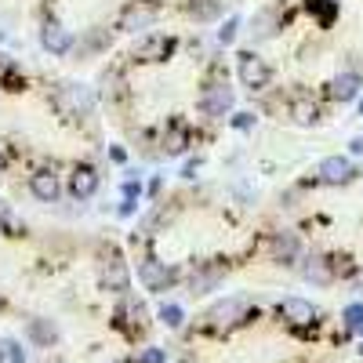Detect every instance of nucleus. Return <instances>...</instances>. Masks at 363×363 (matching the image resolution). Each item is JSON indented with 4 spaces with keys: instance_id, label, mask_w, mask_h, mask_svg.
<instances>
[{
    "instance_id": "nucleus-1",
    "label": "nucleus",
    "mask_w": 363,
    "mask_h": 363,
    "mask_svg": "<svg viewBox=\"0 0 363 363\" xmlns=\"http://www.w3.org/2000/svg\"><path fill=\"white\" fill-rule=\"evenodd\" d=\"M55 106L73 120H87L95 113V91L84 87V84H58L55 87Z\"/></svg>"
},
{
    "instance_id": "nucleus-2",
    "label": "nucleus",
    "mask_w": 363,
    "mask_h": 363,
    "mask_svg": "<svg viewBox=\"0 0 363 363\" xmlns=\"http://www.w3.org/2000/svg\"><path fill=\"white\" fill-rule=\"evenodd\" d=\"M233 102H236V95H233L229 80H207L203 91H200V99H196V109L203 116H211V120H218V116H225L233 109Z\"/></svg>"
},
{
    "instance_id": "nucleus-3",
    "label": "nucleus",
    "mask_w": 363,
    "mask_h": 363,
    "mask_svg": "<svg viewBox=\"0 0 363 363\" xmlns=\"http://www.w3.org/2000/svg\"><path fill=\"white\" fill-rule=\"evenodd\" d=\"M236 77H240V84L251 87V91H265L269 80H272V66L265 62L262 55L244 51V55H240V62H236Z\"/></svg>"
},
{
    "instance_id": "nucleus-4",
    "label": "nucleus",
    "mask_w": 363,
    "mask_h": 363,
    "mask_svg": "<svg viewBox=\"0 0 363 363\" xmlns=\"http://www.w3.org/2000/svg\"><path fill=\"white\" fill-rule=\"evenodd\" d=\"M174 48H178L174 37H167V33H149V37H142V40L135 44V58H138V62H167Z\"/></svg>"
},
{
    "instance_id": "nucleus-5",
    "label": "nucleus",
    "mask_w": 363,
    "mask_h": 363,
    "mask_svg": "<svg viewBox=\"0 0 363 363\" xmlns=\"http://www.w3.org/2000/svg\"><path fill=\"white\" fill-rule=\"evenodd\" d=\"M247 313H251L247 298H225V301H218V306L207 313V320L215 327H236L240 320H247Z\"/></svg>"
},
{
    "instance_id": "nucleus-6",
    "label": "nucleus",
    "mask_w": 363,
    "mask_h": 363,
    "mask_svg": "<svg viewBox=\"0 0 363 363\" xmlns=\"http://www.w3.org/2000/svg\"><path fill=\"white\" fill-rule=\"evenodd\" d=\"M316 174H320L323 186H345V182L356 178V167H352L349 157H323L320 167H316Z\"/></svg>"
},
{
    "instance_id": "nucleus-7",
    "label": "nucleus",
    "mask_w": 363,
    "mask_h": 363,
    "mask_svg": "<svg viewBox=\"0 0 363 363\" xmlns=\"http://www.w3.org/2000/svg\"><path fill=\"white\" fill-rule=\"evenodd\" d=\"M102 284H106L113 294H124L128 284H131L128 265H124V258H120L116 247H109V255H106V262H102Z\"/></svg>"
},
{
    "instance_id": "nucleus-8",
    "label": "nucleus",
    "mask_w": 363,
    "mask_h": 363,
    "mask_svg": "<svg viewBox=\"0 0 363 363\" xmlns=\"http://www.w3.org/2000/svg\"><path fill=\"white\" fill-rule=\"evenodd\" d=\"M40 48L48 51V55H69L73 48H77V40H73V33L66 26H58V22H44V29H40Z\"/></svg>"
},
{
    "instance_id": "nucleus-9",
    "label": "nucleus",
    "mask_w": 363,
    "mask_h": 363,
    "mask_svg": "<svg viewBox=\"0 0 363 363\" xmlns=\"http://www.w3.org/2000/svg\"><path fill=\"white\" fill-rule=\"evenodd\" d=\"M29 193H33L40 203H58V196H62V182H58L55 171H33L29 174Z\"/></svg>"
},
{
    "instance_id": "nucleus-10",
    "label": "nucleus",
    "mask_w": 363,
    "mask_h": 363,
    "mask_svg": "<svg viewBox=\"0 0 363 363\" xmlns=\"http://www.w3.org/2000/svg\"><path fill=\"white\" fill-rule=\"evenodd\" d=\"M280 316L287 320V323H294V327H309V323H316V306L313 301H306V298H284L280 301Z\"/></svg>"
},
{
    "instance_id": "nucleus-11",
    "label": "nucleus",
    "mask_w": 363,
    "mask_h": 363,
    "mask_svg": "<svg viewBox=\"0 0 363 363\" xmlns=\"http://www.w3.org/2000/svg\"><path fill=\"white\" fill-rule=\"evenodd\" d=\"M138 280L149 291H167V284L174 280V272L164 262H157V258H145V262H138Z\"/></svg>"
},
{
    "instance_id": "nucleus-12",
    "label": "nucleus",
    "mask_w": 363,
    "mask_h": 363,
    "mask_svg": "<svg viewBox=\"0 0 363 363\" xmlns=\"http://www.w3.org/2000/svg\"><path fill=\"white\" fill-rule=\"evenodd\" d=\"M280 29H284V11L280 8H262L251 18V37L255 40H269V37H277Z\"/></svg>"
},
{
    "instance_id": "nucleus-13",
    "label": "nucleus",
    "mask_w": 363,
    "mask_h": 363,
    "mask_svg": "<svg viewBox=\"0 0 363 363\" xmlns=\"http://www.w3.org/2000/svg\"><path fill=\"white\" fill-rule=\"evenodd\" d=\"M99 182H102V178H99L95 167H87V164L77 167V171L69 174V196H73V200H91V196L99 193Z\"/></svg>"
},
{
    "instance_id": "nucleus-14",
    "label": "nucleus",
    "mask_w": 363,
    "mask_h": 363,
    "mask_svg": "<svg viewBox=\"0 0 363 363\" xmlns=\"http://www.w3.org/2000/svg\"><path fill=\"white\" fill-rule=\"evenodd\" d=\"M298 255H301V240H298V233L284 229V233L272 236V258H277L280 265H294Z\"/></svg>"
},
{
    "instance_id": "nucleus-15",
    "label": "nucleus",
    "mask_w": 363,
    "mask_h": 363,
    "mask_svg": "<svg viewBox=\"0 0 363 363\" xmlns=\"http://www.w3.org/2000/svg\"><path fill=\"white\" fill-rule=\"evenodd\" d=\"M359 87H363L359 73H338L335 80H330V99H335V102H356Z\"/></svg>"
},
{
    "instance_id": "nucleus-16",
    "label": "nucleus",
    "mask_w": 363,
    "mask_h": 363,
    "mask_svg": "<svg viewBox=\"0 0 363 363\" xmlns=\"http://www.w3.org/2000/svg\"><path fill=\"white\" fill-rule=\"evenodd\" d=\"M301 277H306L309 284H330L335 280V269H330V262L323 258V255H309L306 262H301Z\"/></svg>"
},
{
    "instance_id": "nucleus-17",
    "label": "nucleus",
    "mask_w": 363,
    "mask_h": 363,
    "mask_svg": "<svg viewBox=\"0 0 363 363\" xmlns=\"http://www.w3.org/2000/svg\"><path fill=\"white\" fill-rule=\"evenodd\" d=\"M153 18H157V11H153V8H142L138 0H135V4H128L124 15H120V29H128V33H138V29H145Z\"/></svg>"
},
{
    "instance_id": "nucleus-18",
    "label": "nucleus",
    "mask_w": 363,
    "mask_h": 363,
    "mask_svg": "<svg viewBox=\"0 0 363 363\" xmlns=\"http://www.w3.org/2000/svg\"><path fill=\"white\" fill-rule=\"evenodd\" d=\"M320 116H323V109L313 102V99H294L291 102V120L298 128H313V124H320Z\"/></svg>"
},
{
    "instance_id": "nucleus-19",
    "label": "nucleus",
    "mask_w": 363,
    "mask_h": 363,
    "mask_svg": "<svg viewBox=\"0 0 363 363\" xmlns=\"http://www.w3.org/2000/svg\"><path fill=\"white\" fill-rule=\"evenodd\" d=\"M189 149V128L186 124H171L164 131V153L167 157H182Z\"/></svg>"
},
{
    "instance_id": "nucleus-20",
    "label": "nucleus",
    "mask_w": 363,
    "mask_h": 363,
    "mask_svg": "<svg viewBox=\"0 0 363 363\" xmlns=\"http://www.w3.org/2000/svg\"><path fill=\"white\" fill-rule=\"evenodd\" d=\"M309 15L327 29L330 22H335V15H338V0H309Z\"/></svg>"
},
{
    "instance_id": "nucleus-21",
    "label": "nucleus",
    "mask_w": 363,
    "mask_h": 363,
    "mask_svg": "<svg viewBox=\"0 0 363 363\" xmlns=\"http://www.w3.org/2000/svg\"><path fill=\"white\" fill-rule=\"evenodd\" d=\"M29 338H33L37 345H51L58 338V327L51 320H29Z\"/></svg>"
},
{
    "instance_id": "nucleus-22",
    "label": "nucleus",
    "mask_w": 363,
    "mask_h": 363,
    "mask_svg": "<svg viewBox=\"0 0 363 363\" xmlns=\"http://www.w3.org/2000/svg\"><path fill=\"white\" fill-rule=\"evenodd\" d=\"M218 280H222L218 269H215V272H200V277H193V291H196V294H207L211 287H218Z\"/></svg>"
},
{
    "instance_id": "nucleus-23",
    "label": "nucleus",
    "mask_w": 363,
    "mask_h": 363,
    "mask_svg": "<svg viewBox=\"0 0 363 363\" xmlns=\"http://www.w3.org/2000/svg\"><path fill=\"white\" fill-rule=\"evenodd\" d=\"M102 44H106V37H102V33H87V40H84V44H77L73 51L84 58V55H91V51H99Z\"/></svg>"
},
{
    "instance_id": "nucleus-24",
    "label": "nucleus",
    "mask_w": 363,
    "mask_h": 363,
    "mask_svg": "<svg viewBox=\"0 0 363 363\" xmlns=\"http://www.w3.org/2000/svg\"><path fill=\"white\" fill-rule=\"evenodd\" d=\"M236 29H240V18L233 15V18L218 29V44H233V40H236Z\"/></svg>"
},
{
    "instance_id": "nucleus-25",
    "label": "nucleus",
    "mask_w": 363,
    "mask_h": 363,
    "mask_svg": "<svg viewBox=\"0 0 363 363\" xmlns=\"http://www.w3.org/2000/svg\"><path fill=\"white\" fill-rule=\"evenodd\" d=\"M218 11H222V8L215 4V0H203V4H193V15H196V18H203V22H207V18H215Z\"/></svg>"
},
{
    "instance_id": "nucleus-26",
    "label": "nucleus",
    "mask_w": 363,
    "mask_h": 363,
    "mask_svg": "<svg viewBox=\"0 0 363 363\" xmlns=\"http://www.w3.org/2000/svg\"><path fill=\"white\" fill-rule=\"evenodd\" d=\"M160 320H164L167 327H182V309H178V306H164V309H160Z\"/></svg>"
},
{
    "instance_id": "nucleus-27",
    "label": "nucleus",
    "mask_w": 363,
    "mask_h": 363,
    "mask_svg": "<svg viewBox=\"0 0 363 363\" xmlns=\"http://www.w3.org/2000/svg\"><path fill=\"white\" fill-rule=\"evenodd\" d=\"M345 323H349L352 330H359V327H363V306H349V309H345Z\"/></svg>"
},
{
    "instance_id": "nucleus-28",
    "label": "nucleus",
    "mask_w": 363,
    "mask_h": 363,
    "mask_svg": "<svg viewBox=\"0 0 363 363\" xmlns=\"http://www.w3.org/2000/svg\"><path fill=\"white\" fill-rule=\"evenodd\" d=\"M233 128H236V131H251V128H255V113H236V116H233Z\"/></svg>"
},
{
    "instance_id": "nucleus-29",
    "label": "nucleus",
    "mask_w": 363,
    "mask_h": 363,
    "mask_svg": "<svg viewBox=\"0 0 363 363\" xmlns=\"http://www.w3.org/2000/svg\"><path fill=\"white\" fill-rule=\"evenodd\" d=\"M138 196H142V182L128 178V182H124V200H138Z\"/></svg>"
},
{
    "instance_id": "nucleus-30",
    "label": "nucleus",
    "mask_w": 363,
    "mask_h": 363,
    "mask_svg": "<svg viewBox=\"0 0 363 363\" xmlns=\"http://www.w3.org/2000/svg\"><path fill=\"white\" fill-rule=\"evenodd\" d=\"M4 349H8V359H11V363H26V352H22V349H18L15 342H8Z\"/></svg>"
},
{
    "instance_id": "nucleus-31",
    "label": "nucleus",
    "mask_w": 363,
    "mask_h": 363,
    "mask_svg": "<svg viewBox=\"0 0 363 363\" xmlns=\"http://www.w3.org/2000/svg\"><path fill=\"white\" fill-rule=\"evenodd\" d=\"M135 211H138V200H124V203H120V218H131Z\"/></svg>"
},
{
    "instance_id": "nucleus-32",
    "label": "nucleus",
    "mask_w": 363,
    "mask_h": 363,
    "mask_svg": "<svg viewBox=\"0 0 363 363\" xmlns=\"http://www.w3.org/2000/svg\"><path fill=\"white\" fill-rule=\"evenodd\" d=\"M109 160H116V164H124L128 157H124V149H116V145H113V149H109Z\"/></svg>"
},
{
    "instance_id": "nucleus-33",
    "label": "nucleus",
    "mask_w": 363,
    "mask_h": 363,
    "mask_svg": "<svg viewBox=\"0 0 363 363\" xmlns=\"http://www.w3.org/2000/svg\"><path fill=\"white\" fill-rule=\"evenodd\" d=\"M349 149H352L356 157H363V138H352V142H349Z\"/></svg>"
},
{
    "instance_id": "nucleus-34",
    "label": "nucleus",
    "mask_w": 363,
    "mask_h": 363,
    "mask_svg": "<svg viewBox=\"0 0 363 363\" xmlns=\"http://www.w3.org/2000/svg\"><path fill=\"white\" fill-rule=\"evenodd\" d=\"M4 167H8V157H4V149H0V174H4Z\"/></svg>"
},
{
    "instance_id": "nucleus-35",
    "label": "nucleus",
    "mask_w": 363,
    "mask_h": 363,
    "mask_svg": "<svg viewBox=\"0 0 363 363\" xmlns=\"http://www.w3.org/2000/svg\"><path fill=\"white\" fill-rule=\"evenodd\" d=\"M4 40H8V33H4V29H0V44H4Z\"/></svg>"
},
{
    "instance_id": "nucleus-36",
    "label": "nucleus",
    "mask_w": 363,
    "mask_h": 363,
    "mask_svg": "<svg viewBox=\"0 0 363 363\" xmlns=\"http://www.w3.org/2000/svg\"><path fill=\"white\" fill-rule=\"evenodd\" d=\"M359 113H363V99H359Z\"/></svg>"
},
{
    "instance_id": "nucleus-37",
    "label": "nucleus",
    "mask_w": 363,
    "mask_h": 363,
    "mask_svg": "<svg viewBox=\"0 0 363 363\" xmlns=\"http://www.w3.org/2000/svg\"><path fill=\"white\" fill-rule=\"evenodd\" d=\"M120 363H128V359H120Z\"/></svg>"
},
{
    "instance_id": "nucleus-38",
    "label": "nucleus",
    "mask_w": 363,
    "mask_h": 363,
    "mask_svg": "<svg viewBox=\"0 0 363 363\" xmlns=\"http://www.w3.org/2000/svg\"><path fill=\"white\" fill-rule=\"evenodd\" d=\"M359 352H363V349H359Z\"/></svg>"
}]
</instances>
